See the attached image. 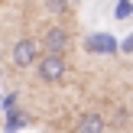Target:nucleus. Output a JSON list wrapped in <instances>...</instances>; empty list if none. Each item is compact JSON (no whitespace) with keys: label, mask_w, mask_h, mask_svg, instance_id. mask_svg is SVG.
<instances>
[{"label":"nucleus","mask_w":133,"mask_h":133,"mask_svg":"<svg viewBox=\"0 0 133 133\" xmlns=\"http://www.w3.org/2000/svg\"><path fill=\"white\" fill-rule=\"evenodd\" d=\"M32 65H36V75L42 78V81H58V78H65V71H68V62H65L62 52H45V55H39Z\"/></svg>","instance_id":"obj_1"},{"label":"nucleus","mask_w":133,"mask_h":133,"mask_svg":"<svg viewBox=\"0 0 133 133\" xmlns=\"http://www.w3.org/2000/svg\"><path fill=\"white\" fill-rule=\"evenodd\" d=\"M10 55H13V65H16V68H29L39 58V42L36 39H16Z\"/></svg>","instance_id":"obj_2"},{"label":"nucleus","mask_w":133,"mask_h":133,"mask_svg":"<svg viewBox=\"0 0 133 133\" xmlns=\"http://www.w3.org/2000/svg\"><path fill=\"white\" fill-rule=\"evenodd\" d=\"M42 49L45 52H65L68 49V42H71V32L65 29V26H49V29L42 32Z\"/></svg>","instance_id":"obj_3"},{"label":"nucleus","mask_w":133,"mask_h":133,"mask_svg":"<svg viewBox=\"0 0 133 133\" xmlns=\"http://www.w3.org/2000/svg\"><path fill=\"white\" fill-rule=\"evenodd\" d=\"M84 49L94 52V55H114V52L120 49V42H117L110 32H91V36L84 39Z\"/></svg>","instance_id":"obj_4"},{"label":"nucleus","mask_w":133,"mask_h":133,"mask_svg":"<svg viewBox=\"0 0 133 133\" xmlns=\"http://www.w3.org/2000/svg\"><path fill=\"white\" fill-rule=\"evenodd\" d=\"M104 127H107V123H104V117L94 110V114H84V117H81L78 133H104Z\"/></svg>","instance_id":"obj_5"},{"label":"nucleus","mask_w":133,"mask_h":133,"mask_svg":"<svg viewBox=\"0 0 133 133\" xmlns=\"http://www.w3.org/2000/svg\"><path fill=\"white\" fill-rule=\"evenodd\" d=\"M45 10L52 13V16H62V13H68V0H42Z\"/></svg>","instance_id":"obj_6"},{"label":"nucleus","mask_w":133,"mask_h":133,"mask_svg":"<svg viewBox=\"0 0 133 133\" xmlns=\"http://www.w3.org/2000/svg\"><path fill=\"white\" fill-rule=\"evenodd\" d=\"M133 13V3L130 0H117V6H114V19H127Z\"/></svg>","instance_id":"obj_7"},{"label":"nucleus","mask_w":133,"mask_h":133,"mask_svg":"<svg viewBox=\"0 0 133 133\" xmlns=\"http://www.w3.org/2000/svg\"><path fill=\"white\" fill-rule=\"evenodd\" d=\"M16 127H23V117H19V114H10V123H6V130H16Z\"/></svg>","instance_id":"obj_8"},{"label":"nucleus","mask_w":133,"mask_h":133,"mask_svg":"<svg viewBox=\"0 0 133 133\" xmlns=\"http://www.w3.org/2000/svg\"><path fill=\"white\" fill-rule=\"evenodd\" d=\"M120 49H123V52H133V32H130V36L120 42Z\"/></svg>","instance_id":"obj_9"}]
</instances>
